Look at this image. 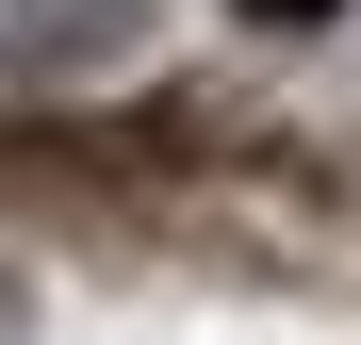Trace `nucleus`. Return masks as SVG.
<instances>
[{
  "label": "nucleus",
  "mask_w": 361,
  "mask_h": 345,
  "mask_svg": "<svg viewBox=\"0 0 361 345\" xmlns=\"http://www.w3.org/2000/svg\"><path fill=\"white\" fill-rule=\"evenodd\" d=\"M230 17H263V33H312V17H345V0H230Z\"/></svg>",
  "instance_id": "obj_1"
}]
</instances>
